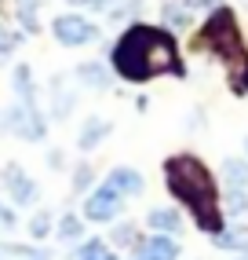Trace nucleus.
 Returning <instances> with one entry per match:
<instances>
[{"label": "nucleus", "instance_id": "nucleus-1", "mask_svg": "<svg viewBox=\"0 0 248 260\" xmlns=\"http://www.w3.org/2000/svg\"><path fill=\"white\" fill-rule=\"evenodd\" d=\"M113 70L124 81H135V84L161 77V74H175V77L186 74L172 33L153 29V26H128L124 29V37L113 44Z\"/></svg>", "mask_w": 248, "mask_h": 260}, {"label": "nucleus", "instance_id": "nucleus-2", "mask_svg": "<svg viewBox=\"0 0 248 260\" xmlns=\"http://www.w3.org/2000/svg\"><path fill=\"white\" fill-rule=\"evenodd\" d=\"M164 180H168V190L190 209V216L197 220V228L204 235L223 231L216 180H212V172L204 169V161H197L193 154H175V158L164 161Z\"/></svg>", "mask_w": 248, "mask_h": 260}, {"label": "nucleus", "instance_id": "nucleus-3", "mask_svg": "<svg viewBox=\"0 0 248 260\" xmlns=\"http://www.w3.org/2000/svg\"><path fill=\"white\" fill-rule=\"evenodd\" d=\"M201 41H204V48L212 51V55L223 59L226 66H234V70L248 62V55H244V41H241V29H237V22H234V11H226V8H219V11L204 22Z\"/></svg>", "mask_w": 248, "mask_h": 260}, {"label": "nucleus", "instance_id": "nucleus-4", "mask_svg": "<svg viewBox=\"0 0 248 260\" xmlns=\"http://www.w3.org/2000/svg\"><path fill=\"white\" fill-rule=\"evenodd\" d=\"M4 128L15 132V136H22V140H29V143L44 140V132H48L44 117L37 110V103H15V107L4 114Z\"/></svg>", "mask_w": 248, "mask_h": 260}, {"label": "nucleus", "instance_id": "nucleus-5", "mask_svg": "<svg viewBox=\"0 0 248 260\" xmlns=\"http://www.w3.org/2000/svg\"><path fill=\"white\" fill-rule=\"evenodd\" d=\"M51 33H55V41L66 44V48H80V44H92L99 37L95 22H88L84 15H59L55 22H51Z\"/></svg>", "mask_w": 248, "mask_h": 260}, {"label": "nucleus", "instance_id": "nucleus-6", "mask_svg": "<svg viewBox=\"0 0 248 260\" xmlns=\"http://www.w3.org/2000/svg\"><path fill=\"white\" fill-rule=\"evenodd\" d=\"M117 213H120V194H117L110 183L95 187L92 194H88V202H84V216H88V220H95V223L113 220Z\"/></svg>", "mask_w": 248, "mask_h": 260}, {"label": "nucleus", "instance_id": "nucleus-7", "mask_svg": "<svg viewBox=\"0 0 248 260\" xmlns=\"http://www.w3.org/2000/svg\"><path fill=\"white\" fill-rule=\"evenodd\" d=\"M4 187H8V194L19 202V205L37 202V183L26 176V169H22V165H8V169H4Z\"/></svg>", "mask_w": 248, "mask_h": 260}, {"label": "nucleus", "instance_id": "nucleus-8", "mask_svg": "<svg viewBox=\"0 0 248 260\" xmlns=\"http://www.w3.org/2000/svg\"><path fill=\"white\" fill-rule=\"evenodd\" d=\"M132 260H179V246H175L172 235H153L135 249Z\"/></svg>", "mask_w": 248, "mask_h": 260}, {"label": "nucleus", "instance_id": "nucleus-9", "mask_svg": "<svg viewBox=\"0 0 248 260\" xmlns=\"http://www.w3.org/2000/svg\"><path fill=\"white\" fill-rule=\"evenodd\" d=\"M106 183H110L117 194H143V176H139L135 169H124V165H120V169H113Z\"/></svg>", "mask_w": 248, "mask_h": 260}, {"label": "nucleus", "instance_id": "nucleus-10", "mask_svg": "<svg viewBox=\"0 0 248 260\" xmlns=\"http://www.w3.org/2000/svg\"><path fill=\"white\" fill-rule=\"evenodd\" d=\"M146 223H150L153 231H161V235H175V231L183 228V220H179V213H175V209H150Z\"/></svg>", "mask_w": 248, "mask_h": 260}, {"label": "nucleus", "instance_id": "nucleus-11", "mask_svg": "<svg viewBox=\"0 0 248 260\" xmlns=\"http://www.w3.org/2000/svg\"><path fill=\"white\" fill-rule=\"evenodd\" d=\"M106 132H110V121H102V117H92L88 125L80 128V150H92L95 143L106 140Z\"/></svg>", "mask_w": 248, "mask_h": 260}, {"label": "nucleus", "instance_id": "nucleus-12", "mask_svg": "<svg viewBox=\"0 0 248 260\" xmlns=\"http://www.w3.org/2000/svg\"><path fill=\"white\" fill-rule=\"evenodd\" d=\"M77 77L84 84H92V88H110V74H106V66H99V62H84L77 70Z\"/></svg>", "mask_w": 248, "mask_h": 260}, {"label": "nucleus", "instance_id": "nucleus-13", "mask_svg": "<svg viewBox=\"0 0 248 260\" xmlns=\"http://www.w3.org/2000/svg\"><path fill=\"white\" fill-rule=\"evenodd\" d=\"M223 172H226V180L234 183V190H244V187H248V165H244V161H237V158H226Z\"/></svg>", "mask_w": 248, "mask_h": 260}, {"label": "nucleus", "instance_id": "nucleus-14", "mask_svg": "<svg viewBox=\"0 0 248 260\" xmlns=\"http://www.w3.org/2000/svg\"><path fill=\"white\" fill-rule=\"evenodd\" d=\"M73 260H117V256H113L110 249H106L99 238H92V242H84V246L73 253Z\"/></svg>", "mask_w": 248, "mask_h": 260}, {"label": "nucleus", "instance_id": "nucleus-15", "mask_svg": "<svg viewBox=\"0 0 248 260\" xmlns=\"http://www.w3.org/2000/svg\"><path fill=\"white\" fill-rule=\"evenodd\" d=\"M15 92H19V103H37V99H33V81H29V66H19V70H15Z\"/></svg>", "mask_w": 248, "mask_h": 260}, {"label": "nucleus", "instance_id": "nucleus-16", "mask_svg": "<svg viewBox=\"0 0 248 260\" xmlns=\"http://www.w3.org/2000/svg\"><path fill=\"white\" fill-rule=\"evenodd\" d=\"M164 22H168L172 29H186V26H190V8H183V4H164Z\"/></svg>", "mask_w": 248, "mask_h": 260}, {"label": "nucleus", "instance_id": "nucleus-17", "mask_svg": "<svg viewBox=\"0 0 248 260\" xmlns=\"http://www.w3.org/2000/svg\"><path fill=\"white\" fill-rule=\"evenodd\" d=\"M59 238H62V242H73V238H80V220L66 213V216L59 220Z\"/></svg>", "mask_w": 248, "mask_h": 260}, {"label": "nucleus", "instance_id": "nucleus-18", "mask_svg": "<svg viewBox=\"0 0 248 260\" xmlns=\"http://www.w3.org/2000/svg\"><path fill=\"white\" fill-rule=\"evenodd\" d=\"M19 41H22V37H19V33H15V29H8V26H4V29H0V55H11V51H15V48H19Z\"/></svg>", "mask_w": 248, "mask_h": 260}, {"label": "nucleus", "instance_id": "nucleus-19", "mask_svg": "<svg viewBox=\"0 0 248 260\" xmlns=\"http://www.w3.org/2000/svg\"><path fill=\"white\" fill-rule=\"evenodd\" d=\"M230 213H234V216H248V194H244V190H234V194H230Z\"/></svg>", "mask_w": 248, "mask_h": 260}, {"label": "nucleus", "instance_id": "nucleus-20", "mask_svg": "<svg viewBox=\"0 0 248 260\" xmlns=\"http://www.w3.org/2000/svg\"><path fill=\"white\" fill-rule=\"evenodd\" d=\"M48 223H51V216H48V213H37V216L29 220V235H33V238H44V235H48Z\"/></svg>", "mask_w": 248, "mask_h": 260}, {"label": "nucleus", "instance_id": "nucleus-21", "mask_svg": "<svg viewBox=\"0 0 248 260\" xmlns=\"http://www.w3.org/2000/svg\"><path fill=\"white\" fill-rule=\"evenodd\" d=\"M113 242H117V246H132V242H135V228H132V223L117 228V231H113Z\"/></svg>", "mask_w": 248, "mask_h": 260}, {"label": "nucleus", "instance_id": "nucleus-22", "mask_svg": "<svg viewBox=\"0 0 248 260\" xmlns=\"http://www.w3.org/2000/svg\"><path fill=\"white\" fill-rule=\"evenodd\" d=\"M88 180H92V169H88V165H80V169H77V180H73V187H77V190H84V187H88Z\"/></svg>", "mask_w": 248, "mask_h": 260}, {"label": "nucleus", "instance_id": "nucleus-23", "mask_svg": "<svg viewBox=\"0 0 248 260\" xmlns=\"http://www.w3.org/2000/svg\"><path fill=\"white\" fill-rule=\"evenodd\" d=\"M0 228H15V213L8 205H0Z\"/></svg>", "mask_w": 248, "mask_h": 260}, {"label": "nucleus", "instance_id": "nucleus-24", "mask_svg": "<svg viewBox=\"0 0 248 260\" xmlns=\"http://www.w3.org/2000/svg\"><path fill=\"white\" fill-rule=\"evenodd\" d=\"M186 4H190V8H216L219 0H186Z\"/></svg>", "mask_w": 248, "mask_h": 260}, {"label": "nucleus", "instance_id": "nucleus-25", "mask_svg": "<svg viewBox=\"0 0 248 260\" xmlns=\"http://www.w3.org/2000/svg\"><path fill=\"white\" fill-rule=\"evenodd\" d=\"M73 4H80V8H106V0H73Z\"/></svg>", "mask_w": 248, "mask_h": 260}, {"label": "nucleus", "instance_id": "nucleus-26", "mask_svg": "<svg viewBox=\"0 0 248 260\" xmlns=\"http://www.w3.org/2000/svg\"><path fill=\"white\" fill-rule=\"evenodd\" d=\"M33 260H48V253H37V256H33Z\"/></svg>", "mask_w": 248, "mask_h": 260}, {"label": "nucleus", "instance_id": "nucleus-27", "mask_svg": "<svg viewBox=\"0 0 248 260\" xmlns=\"http://www.w3.org/2000/svg\"><path fill=\"white\" fill-rule=\"evenodd\" d=\"M241 84H244V88H248V70H244V81H241Z\"/></svg>", "mask_w": 248, "mask_h": 260}, {"label": "nucleus", "instance_id": "nucleus-28", "mask_svg": "<svg viewBox=\"0 0 248 260\" xmlns=\"http://www.w3.org/2000/svg\"><path fill=\"white\" fill-rule=\"evenodd\" d=\"M241 260H248V246H244V256H241Z\"/></svg>", "mask_w": 248, "mask_h": 260}, {"label": "nucleus", "instance_id": "nucleus-29", "mask_svg": "<svg viewBox=\"0 0 248 260\" xmlns=\"http://www.w3.org/2000/svg\"><path fill=\"white\" fill-rule=\"evenodd\" d=\"M244 147H248V140H244Z\"/></svg>", "mask_w": 248, "mask_h": 260}]
</instances>
